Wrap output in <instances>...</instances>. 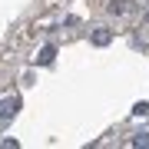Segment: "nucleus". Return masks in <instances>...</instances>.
<instances>
[{"instance_id": "obj_1", "label": "nucleus", "mask_w": 149, "mask_h": 149, "mask_svg": "<svg viewBox=\"0 0 149 149\" xmlns=\"http://www.w3.org/2000/svg\"><path fill=\"white\" fill-rule=\"evenodd\" d=\"M17 106H20V103H17L13 96H10V100H3V103H0V126H3V123L10 119L13 113H17Z\"/></svg>"}, {"instance_id": "obj_2", "label": "nucleus", "mask_w": 149, "mask_h": 149, "mask_svg": "<svg viewBox=\"0 0 149 149\" xmlns=\"http://www.w3.org/2000/svg\"><path fill=\"white\" fill-rule=\"evenodd\" d=\"M93 43H96V47H106V43H109V30H96L93 33Z\"/></svg>"}, {"instance_id": "obj_3", "label": "nucleus", "mask_w": 149, "mask_h": 149, "mask_svg": "<svg viewBox=\"0 0 149 149\" xmlns=\"http://www.w3.org/2000/svg\"><path fill=\"white\" fill-rule=\"evenodd\" d=\"M50 56H53V47H47V50L40 53V63H50Z\"/></svg>"}, {"instance_id": "obj_4", "label": "nucleus", "mask_w": 149, "mask_h": 149, "mask_svg": "<svg viewBox=\"0 0 149 149\" xmlns=\"http://www.w3.org/2000/svg\"><path fill=\"white\" fill-rule=\"evenodd\" d=\"M133 146H149V136H136V139H133Z\"/></svg>"}]
</instances>
